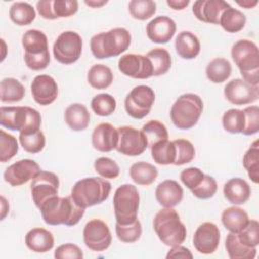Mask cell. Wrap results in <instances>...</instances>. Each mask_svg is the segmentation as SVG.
Wrapping results in <instances>:
<instances>
[{
	"mask_svg": "<svg viewBox=\"0 0 259 259\" xmlns=\"http://www.w3.org/2000/svg\"><path fill=\"white\" fill-rule=\"evenodd\" d=\"M46 224L51 226H75L84 215L85 209L75 203L70 196H54L47 200L39 208Z\"/></svg>",
	"mask_w": 259,
	"mask_h": 259,
	"instance_id": "1",
	"label": "cell"
},
{
	"mask_svg": "<svg viewBox=\"0 0 259 259\" xmlns=\"http://www.w3.org/2000/svg\"><path fill=\"white\" fill-rule=\"evenodd\" d=\"M132 36L127 29L116 27L106 32L95 34L90 39V49L96 59L117 57L131 45Z\"/></svg>",
	"mask_w": 259,
	"mask_h": 259,
	"instance_id": "2",
	"label": "cell"
},
{
	"mask_svg": "<svg viewBox=\"0 0 259 259\" xmlns=\"http://www.w3.org/2000/svg\"><path fill=\"white\" fill-rule=\"evenodd\" d=\"M111 184L105 178L88 177L77 181L71 190V197L77 205L87 208L105 201L110 193Z\"/></svg>",
	"mask_w": 259,
	"mask_h": 259,
	"instance_id": "3",
	"label": "cell"
},
{
	"mask_svg": "<svg viewBox=\"0 0 259 259\" xmlns=\"http://www.w3.org/2000/svg\"><path fill=\"white\" fill-rule=\"evenodd\" d=\"M153 227L161 242L170 247L181 245L187 235L186 227L173 207L159 210L154 218Z\"/></svg>",
	"mask_w": 259,
	"mask_h": 259,
	"instance_id": "4",
	"label": "cell"
},
{
	"mask_svg": "<svg viewBox=\"0 0 259 259\" xmlns=\"http://www.w3.org/2000/svg\"><path fill=\"white\" fill-rule=\"evenodd\" d=\"M231 55L241 72L243 80L251 85L258 86L259 52L256 44L249 39H240L233 45Z\"/></svg>",
	"mask_w": 259,
	"mask_h": 259,
	"instance_id": "5",
	"label": "cell"
},
{
	"mask_svg": "<svg viewBox=\"0 0 259 259\" xmlns=\"http://www.w3.org/2000/svg\"><path fill=\"white\" fill-rule=\"evenodd\" d=\"M0 123L8 130L18 131L19 134H29L39 131L41 116L32 107L2 106L0 108Z\"/></svg>",
	"mask_w": 259,
	"mask_h": 259,
	"instance_id": "6",
	"label": "cell"
},
{
	"mask_svg": "<svg viewBox=\"0 0 259 259\" xmlns=\"http://www.w3.org/2000/svg\"><path fill=\"white\" fill-rule=\"evenodd\" d=\"M21 42L24 49L26 66L33 71L46 69L50 63L47 35L40 30L29 29L22 35Z\"/></svg>",
	"mask_w": 259,
	"mask_h": 259,
	"instance_id": "7",
	"label": "cell"
},
{
	"mask_svg": "<svg viewBox=\"0 0 259 259\" xmlns=\"http://www.w3.org/2000/svg\"><path fill=\"white\" fill-rule=\"evenodd\" d=\"M203 110L201 98L193 93L180 95L170 110V117L174 125L180 130L193 127Z\"/></svg>",
	"mask_w": 259,
	"mask_h": 259,
	"instance_id": "8",
	"label": "cell"
},
{
	"mask_svg": "<svg viewBox=\"0 0 259 259\" xmlns=\"http://www.w3.org/2000/svg\"><path fill=\"white\" fill-rule=\"evenodd\" d=\"M140 195L133 184H122L113 195V208L116 223L127 225L138 219Z\"/></svg>",
	"mask_w": 259,
	"mask_h": 259,
	"instance_id": "9",
	"label": "cell"
},
{
	"mask_svg": "<svg viewBox=\"0 0 259 259\" xmlns=\"http://www.w3.org/2000/svg\"><path fill=\"white\" fill-rule=\"evenodd\" d=\"M83 41L75 31H64L56 39L53 46L55 59L65 65L75 63L81 56Z\"/></svg>",
	"mask_w": 259,
	"mask_h": 259,
	"instance_id": "10",
	"label": "cell"
},
{
	"mask_svg": "<svg viewBox=\"0 0 259 259\" xmlns=\"http://www.w3.org/2000/svg\"><path fill=\"white\" fill-rule=\"evenodd\" d=\"M155 101L154 90L146 85H139L132 89L124 99V108L127 114L141 119L147 116Z\"/></svg>",
	"mask_w": 259,
	"mask_h": 259,
	"instance_id": "11",
	"label": "cell"
},
{
	"mask_svg": "<svg viewBox=\"0 0 259 259\" xmlns=\"http://www.w3.org/2000/svg\"><path fill=\"white\" fill-rule=\"evenodd\" d=\"M83 240L90 250L102 252L110 246L112 237L107 224L99 219H93L84 227Z\"/></svg>",
	"mask_w": 259,
	"mask_h": 259,
	"instance_id": "12",
	"label": "cell"
},
{
	"mask_svg": "<svg viewBox=\"0 0 259 259\" xmlns=\"http://www.w3.org/2000/svg\"><path fill=\"white\" fill-rule=\"evenodd\" d=\"M118 142L116 151L125 156H139L148 147V141L142 131L130 125L117 127Z\"/></svg>",
	"mask_w": 259,
	"mask_h": 259,
	"instance_id": "13",
	"label": "cell"
},
{
	"mask_svg": "<svg viewBox=\"0 0 259 259\" xmlns=\"http://www.w3.org/2000/svg\"><path fill=\"white\" fill-rule=\"evenodd\" d=\"M59 185V178L55 173L49 171H40L32 179L30 185L31 196L34 204L40 208V206L47 200L57 196Z\"/></svg>",
	"mask_w": 259,
	"mask_h": 259,
	"instance_id": "14",
	"label": "cell"
},
{
	"mask_svg": "<svg viewBox=\"0 0 259 259\" xmlns=\"http://www.w3.org/2000/svg\"><path fill=\"white\" fill-rule=\"evenodd\" d=\"M119 71L131 78L148 79L153 76L152 63L147 56L126 54L118 60Z\"/></svg>",
	"mask_w": 259,
	"mask_h": 259,
	"instance_id": "15",
	"label": "cell"
},
{
	"mask_svg": "<svg viewBox=\"0 0 259 259\" xmlns=\"http://www.w3.org/2000/svg\"><path fill=\"white\" fill-rule=\"evenodd\" d=\"M224 94L228 101L235 105H243L255 102L259 97V88L249 84L243 79H233L227 83Z\"/></svg>",
	"mask_w": 259,
	"mask_h": 259,
	"instance_id": "16",
	"label": "cell"
},
{
	"mask_svg": "<svg viewBox=\"0 0 259 259\" xmlns=\"http://www.w3.org/2000/svg\"><path fill=\"white\" fill-rule=\"evenodd\" d=\"M39 165L30 159H23L10 165L4 172V180L11 186H19L33 179L40 172Z\"/></svg>",
	"mask_w": 259,
	"mask_h": 259,
	"instance_id": "17",
	"label": "cell"
},
{
	"mask_svg": "<svg viewBox=\"0 0 259 259\" xmlns=\"http://www.w3.org/2000/svg\"><path fill=\"white\" fill-rule=\"evenodd\" d=\"M220 230L218 226L210 222L201 224L193 235V246L202 254L213 253L220 243Z\"/></svg>",
	"mask_w": 259,
	"mask_h": 259,
	"instance_id": "18",
	"label": "cell"
},
{
	"mask_svg": "<svg viewBox=\"0 0 259 259\" xmlns=\"http://www.w3.org/2000/svg\"><path fill=\"white\" fill-rule=\"evenodd\" d=\"M30 90L34 101L40 105L53 103L58 96V85L50 75H37L31 82Z\"/></svg>",
	"mask_w": 259,
	"mask_h": 259,
	"instance_id": "19",
	"label": "cell"
},
{
	"mask_svg": "<svg viewBox=\"0 0 259 259\" xmlns=\"http://www.w3.org/2000/svg\"><path fill=\"white\" fill-rule=\"evenodd\" d=\"M229 6L230 4L224 0H197L192 6V11L198 20L219 24L222 13Z\"/></svg>",
	"mask_w": 259,
	"mask_h": 259,
	"instance_id": "20",
	"label": "cell"
},
{
	"mask_svg": "<svg viewBox=\"0 0 259 259\" xmlns=\"http://www.w3.org/2000/svg\"><path fill=\"white\" fill-rule=\"evenodd\" d=\"M146 32L153 42L166 44L176 32V23L168 16H157L147 24Z\"/></svg>",
	"mask_w": 259,
	"mask_h": 259,
	"instance_id": "21",
	"label": "cell"
},
{
	"mask_svg": "<svg viewBox=\"0 0 259 259\" xmlns=\"http://www.w3.org/2000/svg\"><path fill=\"white\" fill-rule=\"evenodd\" d=\"M92 146L99 152H110L116 148L118 142L117 128L108 122L97 124L91 137Z\"/></svg>",
	"mask_w": 259,
	"mask_h": 259,
	"instance_id": "22",
	"label": "cell"
},
{
	"mask_svg": "<svg viewBox=\"0 0 259 259\" xmlns=\"http://www.w3.org/2000/svg\"><path fill=\"white\" fill-rule=\"evenodd\" d=\"M155 196L163 207H174L183 198V188L177 181L167 179L158 184Z\"/></svg>",
	"mask_w": 259,
	"mask_h": 259,
	"instance_id": "23",
	"label": "cell"
},
{
	"mask_svg": "<svg viewBox=\"0 0 259 259\" xmlns=\"http://www.w3.org/2000/svg\"><path fill=\"white\" fill-rule=\"evenodd\" d=\"M53 234L44 228H33L25 235V244L28 249L36 253H45L54 247Z\"/></svg>",
	"mask_w": 259,
	"mask_h": 259,
	"instance_id": "24",
	"label": "cell"
},
{
	"mask_svg": "<svg viewBox=\"0 0 259 259\" xmlns=\"http://www.w3.org/2000/svg\"><path fill=\"white\" fill-rule=\"evenodd\" d=\"M251 194L249 184L242 178H232L224 185V195L227 200L235 205L245 203Z\"/></svg>",
	"mask_w": 259,
	"mask_h": 259,
	"instance_id": "25",
	"label": "cell"
},
{
	"mask_svg": "<svg viewBox=\"0 0 259 259\" xmlns=\"http://www.w3.org/2000/svg\"><path fill=\"white\" fill-rule=\"evenodd\" d=\"M64 117L68 126L75 132L85 130L90 122V113L86 106L81 103L69 105L65 110Z\"/></svg>",
	"mask_w": 259,
	"mask_h": 259,
	"instance_id": "26",
	"label": "cell"
},
{
	"mask_svg": "<svg viewBox=\"0 0 259 259\" xmlns=\"http://www.w3.org/2000/svg\"><path fill=\"white\" fill-rule=\"evenodd\" d=\"M177 54L186 60L194 59L200 52V42L195 34L190 31L180 32L175 39Z\"/></svg>",
	"mask_w": 259,
	"mask_h": 259,
	"instance_id": "27",
	"label": "cell"
},
{
	"mask_svg": "<svg viewBox=\"0 0 259 259\" xmlns=\"http://www.w3.org/2000/svg\"><path fill=\"white\" fill-rule=\"evenodd\" d=\"M249 221L247 212L238 206L228 207L222 213L223 225L232 233H239L247 226Z\"/></svg>",
	"mask_w": 259,
	"mask_h": 259,
	"instance_id": "28",
	"label": "cell"
},
{
	"mask_svg": "<svg viewBox=\"0 0 259 259\" xmlns=\"http://www.w3.org/2000/svg\"><path fill=\"white\" fill-rule=\"evenodd\" d=\"M226 249L231 259H253L257 249L244 245L238 238L237 233L230 232L226 238Z\"/></svg>",
	"mask_w": 259,
	"mask_h": 259,
	"instance_id": "29",
	"label": "cell"
},
{
	"mask_svg": "<svg viewBox=\"0 0 259 259\" xmlns=\"http://www.w3.org/2000/svg\"><path fill=\"white\" fill-rule=\"evenodd\" d=\"M130 175L135 183L147 186L156 180L158 176V169L150 163L140 161L132 165Z\"/></svg>",
	"mask_w": 259,
	"mask_h": 259,
	"instance_id": "30",
	"label": "cell"
},
{
	"mask_svg": "<svg viewBox=\"0 0 259 259\" xmlns=\"http://www.w3.org/2000/svg\"><path fill=\"white\" fill-rule=\"evenodd\" d=\"M87 81L95 89H105L113 81V74L109 67L103 64L93 65L87 73Z\"/></svg>",
	"mask_w": 259,
	"mask_h": 259,
	"instance_id": "31",
	"label": "cell"
},
{
	"mask_svg": "<svg viewBox=\"0 0 259 259\" xmlns=\"http://www.w3.org/2000/svg\"><path fill=\"white\" fill-rule=\"evenodd\" d=\"M153 160L159 165L174 164L176 159V147L173 141L164 140L151 147Z\"/></svg>",
	"mask_w": 259,
	"mask_h": 259,
	"instance_id": "32",
	"label": "cell"
},
{
	"mask_svg": "<svg viewBox=\"0 0 259 259\" xmlns=\"http://www.w3.org/2000/svg\"><path fill=\"white\" fill-rule=\"evenodd\" d=\"M219 24L227 31V32H238L242 30L246 24V16L245 14L233 8L231 5L224 10L220 17Z\"/></svg>",
	"mask_w": 259,
	"mask_h": 259,
	"instance_id": "33",
	"label": "cell"
},
{
	"mask_svg": "<svg viewBox=\"0 0 259 259\" xmlns=\"http://www.w3.org/2000/svg\"><path fill=\"white\" fill-rule=\"evenodd\" d=\"M231 63L225 58H215L206 66V77L212 83H223L231 75Z\"/></svg>",
	"mask_w": 259,
	"mask_h": 259,
	"instance_id": "34",
	"label": "cell"
},
{
	"mask_svg": "<svg viewBox=\"0 0 259 259\" xmlns=\"http://www.w3.org/2000/svg\"><path fill=\"white\" fill-rule=\"evenodd\" d=\"M25 94L23 85L14 78H5L0 83V100L2 102L20 101Z\"/></svg>",
	"mask_w": 259,
	"mask_h": 259,
	"instance_id": "35",
	"label": "cell"
},
{
	"mask_svg": "<svg viewBox=\"0 0 259 259\" xmlns=\"http://www.w3.org/2000/svg\"><path fill=\"white\" fill-rule=\"evenodd\" d=\"M152 63L153 76H160L167 73L172 64L169 52L163 48H155L146 55Z\"/></svg>",
	"mask_w": 259,
	"mask_h": 259,
	"instance_id": "36",
	"label": "cell"
},
{
	"mask_svg": "<svg viewBox=\"0 0 259 259\" xmlns=\"http://www.w3.org/2000/svg\"><path fill=\"white\" fill-rule=\"evenodd\" d=\"M35 16L34 8L27 2H14L9 9L10 19L17 25L30 24Z\"/></svg>",
	"mask_w": 259,
	"mask_h": 259,
	"instance_id": "37",
	"label": "cell"
},
{
	"mask_svg": "<svg viewBox=\"0 0 259 259\" xmlns=\"http://www.w3.org/2000/svg\"><path fill=\"white\" fill-rule=\"evenodd\" d=\"M243 165L249 178L254 182L259 181V141L256 140L243 157Z\"/></svg>",
	"mask_w": 259,
	"mask_h": 259,
	"instance_id": "38",
	"label": "cell"
},
{
	"mask_svg": "<svg viewBox=\"0 0 259 259\" xmlns=\"http://www.w3.org/2000/svg\"><path fill=\"white\" fill-rule=\"evenodd\" d=\"M148 141V147H152L158 142L168 140V131L159 120H149L141 130Z\"/></svg>",
	"mask_w": 259,
	"mask_h": 259,
	"instance_id": "39",
	"label": "cell"
},
{
	"mask_svg": "<svg viewBox=\"0 0 259 259\" xmlns=\"http://www.w3.org/2000/svg\"><path fill=\"white\" fill-rule=\"evenodd\" d=\"M223 126L231 134L242 133L245 127V114L244 111L237 108L227 110L223 115Z\"/></svg>",
	"mask_w": 259,
	"mask_h": 259,
	"instance_id": "40",
	"label": "cell"
},
{
	"mask_svg": "<svg viewBox=\"0 0 259 259\" xmlns=\"http://www.w3.org/2000/svg\"><path fill=\"white\" fill-rule=\"evenodd\" d=\"M128 10L135 19L146 20L156 13L157 5L152 0H132L128 3Z\"/></svg>",
	"mask_w": 259,
	"mask_h": 259,
	"instance_id": "41",
	"label": "cell"
},
{
	"mask_svg": "<svg viewBox=\"0 0 259 259\" xmlns=\"http://www.w3.org/2000/svg\"><path fill=\"white\" fill-rule=\"evenodd\" d=\"M91 108L94 113L99 116H108L114 112L116 101L112 95L101 93L93 97L91 100Z\"/></svg>",
	"mask_w": 259,
	"mask_h": 259,
	"instance_id": "42",
	"label": "cell"
},
{
	"mask_svg": "<svg viewBox=\"0 0 259 259\" xmlns=\"http://www.w3.org/2000/svg\"><path fill=\"white\" fill-rule=\"evenodd\" d=\"M19 142L22 148L31 154L39 153L46 145V138L44 133L39 130L29 134H19Z\"/></svg>",
	"mask_w": 259,
	"mask_h": 259,
	"instance_id": "43",
	"label": "cell"
},
{
	"mask_svg": "<svg viewBox=\"0 0 259 259\" xmlns=\"http://www.w3.org/2000/svg\"><path fill=\"white\" fill-rule=\"evenodd\" d=\"M115 233L121 242L134 243L138 241L142 235V225L138 219L127 225H120L116 223Z\"/></svg>",
	"mask_w": 259,
	"mask_h": 259,
	"instance_id": "44",
	"label": "cell"
},
{
	"mask_svg": "<svg viewBox=\"0 0 259 259\" xmlns=\"http://www.w3.org/2000/svg\"><path fill=\"white\" fill-rule=\"evenodd\" d=\"M18 152V143L15 137L0 131V161L5 163L12 159Z\"/></svg>",
	"mask_w": 259,
	"mask_h": 259,
	"instance_id": "45",
	"label": "cell"
},
{
	"mask_svg": "<svg viewBox=\"0 0 259 259\" xmlns=\"http://www.w3.org/2000/svg\"><path fill=\"white\" fill-rule=\"evenodd\" d=\"M173 142L176 147V159L173 165L181 166L191 162L195 156V149L192 143L185 139H177Z\"/></svg>",
	"mask_w": 259,
	"mask_h": 259,
	"instance_id": "46",
	"label": "cell"
},
{
	"mask_svg": "<svg viewBox=\"0 0 259 259\" xmlns=\"http://www.w3.org/2000/svg\"><path fill=\"white\" fill-rule=\"evenodd\" d=\"M95 171L105 179H114L119 175V167L115 161L107 157H100L94 162Z\"/></svg>",
	"mask_w": 259,
	"mask_h": 259,
	"instance_id": "47",
	"label": "cell"
},
{
	"mask_svg": "<svg viewBox=\"0 0 259 259\" xmlns=\"http://www.w3.org/2000/svg\"><path fill=\"white\" fill-rule=\"evenodd\" d=\"M237 236L244 245L256 248L259 245V223L256 220L249 221L247 226L237 233Z\"/></svg>",
	"mask_w": 259,
	"mask_h": 259,
	"instance_id": "48",
	"label": "cell"
},
{
	"mask_svg": "<svg viewBox=\"0 0 259 259\" xmlns=\"http://www.w3.org/2000/svg\"><path fill=\"white\" fill-rule=\"evenodd\" d=\"M52 11L55 19L69 17L78 11V2L75 0H53Z\"/></svg>",
	"mask_w": 259,
	"mask_h": 259,
	"instance_id": "49",
	"label": "cell"
},
{
	"mask_svg": "<svg viewBox=\"0 0 259 259\" xmlns=\"http://www.w3.org/2000/svg\"><path fill=\"white\" fill-rule=\"evenodd\" d=\"M218 190V183L215 179L209 175H205L198 186L191 189L194 196L200 199H207L212 197Z\"/></svg>",
	"mask_w": 259,
	"mask_h": 259,
	"instance_id": "50",
	"label": "cell"
},
{
	"mask_svg": "<svg viewBox=\"0 0 259 259\" xmlns=\"http://www.w3.org/2000/svg\"><path fill=\"white\" fill-rule=\"evenodd\" d=\"M245 114V127L242 132L245 136H251L259 131V107L257 105L248 106L243 109Z\"/></svg>",
	"mask_w": 259,
	"mask_h": 259,
	"instance_id": "51",
	"label": "cell"
},
{
	"mask_svg": "<svg viewBox=\"0 0 259 259\" xmlns=\"http://www.w3.org/2000/svg\"><path fill=\"white\" fill-rule=\"evenodd\" d=\"M204 177V173L196 167H189L184 169L180 173V179L182 183L190 190L200 184Z\"/></svg>",
	"mask_w": 259,
	"mask_h": 259,
	"instance_id": "52",
	"label": "cell"
},
{
	"mask_svg": "<svg viewBox=\"0 0 259 259\" xmlns=\"http://www.w3.org/2000/svg\"><path fill=\"white\" fill-rule=\"evenodd\" d=\"M54 256L57 259H82L83 252L77 245L67 243L59 246Z\"/></svg>",
	"mask_w": 259,
	"mask_h": 259,
	"instance_id": "53",
	"label": "cell"
},
{
	"mask_svg": "<svg viewBox=\"0 0 259 259\" xmlns=\"http://www.w3.org/2000/svg\"><path fill=\"white\" fill-rule=\"evenodd\" d=\"M193 256L191 254V252L189 251V249L181 246V245H177V246H173L170 251L168 252V254L166 255V258H189L191 259Z\"/></svg>",
	"mask_w": 259,
	"mask_h": 259,
	"instance_id": "54",
	"label": "cell"
},
{
	"mask_svg": "<svg viewBox=\"0 0 259 259\" xmlns=\"http://www.w3.org/2000/svg\"><path fill=\"white\" fill-rule=\"evenodd\" d=\"M167 4L174 10H182L189 4V0H167Z\"/></svg>",
	"mask_w": 259,
	"mask_h": 259,
	"instance_id": "55",
	"label": "cell"
},
{
	"mask_svg": "<svg viewBox=\"0 0 259 259\" xmlns=\"http://www.w3.org/2000/svg\"><path fill=\"white\" fill-rule=\"evenodd\" d=\"M237 3L240 6L249 9V8H253L254 6H256L258 4V1L257 0H253V1L252 0H243V1H237Z\"/></svg>",
	"mask_w": 259,
	"mask_h": 259,
	"instance_id": "56",
	"label": "cell"
},
{
	"mask_svg": "<svg viewBox=\"0 0 259 259\" xmlns=\"http://www.w3.org/2000/svg\"><path fill=\"white\" fill-rule=\"evenodd\" d=\"M85 2V4L86 5H88V6H91V7H94V8H96V7H100V6H102V5H104V4H106L107 3V1H94V0H91V1H87V0H85L84 1Z\"/></svg>",
	"mask_w": 259,
	"mask_h": 259,
	"instance_id": "57",
	"label": "cell"
},
{
	"mask_svg": "<svg viewBox=\"0 0 259 259\" xmlns=\"http://www.w3.org/2000/svg\"><path fill=\"white\" fill-rule=\"evenodd\" d=\"M1 204H2V213H1V220H3L4 218H5V215H6V213L9 211L8 209H9V206H7V207H5V204L7 203L6 202V200H5V198L3 197V196H1Z\"/></svg>",
	"mask_w": 259,
	"mask_h": 259,
	"instance_id": "58",
	"label": "cell"
}]
</instances>
